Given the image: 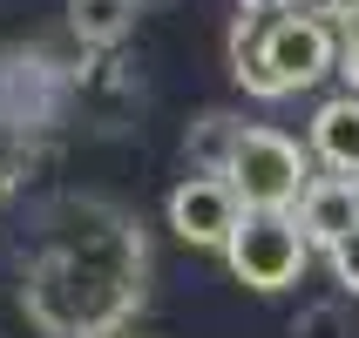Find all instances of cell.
I'll return each mask as SVG.
<instances>
[{
    "mask_svg": "<svg viewBox=\"0 0 359 338\" xmlns=\"http://www.w3.org/2000/svg\"><path fill=\"white\" fill-rule=\"evenodd\" d=\"M224 176L244 197V210H299L305 197V149L278 129H244L231 136V156H224Z\"/></svg>",
    "mask_w": 359,
    "mask_h": 338,
    "instance_id": "cell-2",
    "label": "cell"
},
{
    "mask_svg": "<svg viewBox=\"0 0 359 338\" xmlns=\"http://www.w3.org/2000/svg\"><path fill=\"white\" fill-rule=\"evenodd\" d=\"M339 75L346 88H359V0L339 14Z\"/></svg>",
    "mask_w": 359,
    "mask_h": 338,
    "instance_id": "cell-8",
    "label": "cell"
},
{
    "mask_svg": "<svg viewBox=\"0 0 359 338\" xmlns=\"http://www.w3.org/2000/svg\"><path fill=\"white\" fill-rule=\"evenodd\" d=\"M244 223V197L231 190V176H183L170 190V230L183 244H203V251H224L231 230Z\"/></svg>",
    "mask_w": 359,
    "mask_h": 338,
    "instance_id": "cell-4",
    "label": "cell"
},
{
    "mask_svg": "<svg viewBox=\"0 0 359 338\" xmlns=\"http://www.w3.org/2000/svg\"><path fill=\"white\" fill-rule=\"evenodd\" d=\"M332 68H339L332 27L319 14H292V7H278V20H264V34L238 48V81L251 95H299Z\"/></svg>",
    "mask_w": 359,
    "mask_h": 338,
    "instance_id": "cell-1",
    "label": "cell"
},
{
    "mask_svg": "<svg viewBox=\"0 0 359 338\" xmlns=\"http://www.w3.org/2000/svg\"><path fill=\"white\" fill-rule=\"evenodd\" d=\"M305 251H312V237L299 230L292 210H244V223L231 230V244H224L231 278L251 284V291H285V284H299Z\"/></svg>",
    "mask_w": 359,
    "mask_h": 338,
    "instance_id": "cell-3",
    "label": "cell"
},
{
    "mask_svg": "<svg viewBox=\"0 0 359 338\" xmlns=\"http://www.w3.org/2000/svg\"><path fill=\"white\" fill-rule=\"evenodd\" d=\"M292 217H299V230L312 237V251H332V244L359 223V183L339 176V169H332V176H319V183H305V197H299V210H292Z\"/></svg>",
    "mask_w": 359,
    "mask_h": 338,
    "instance_id": "cell-5",
    "label": "cell"
},
{
    "mask_svg": "<svg viewBox=\"0 0 359 338\" xmlns=\"http://www.w3.org/2000/svg\"><path fill=\"white\" fill-rule=\"evenodd\" d=\"M278 7H292V14H319V20H339L353 0H278Z\"/></svg>",
    "mask_w": 359,
    "mask_h": 338,
    "instance_id": "cell-10",
    "label": "cell"
},
{
    "mask_svg": "<svg viewBox=\"0 0 359 338\" xmlns=\"http://www.w3.org/2000/svg\"><path fill=\"white\" fill-rule=\"evenodd\" d=\"M312 156L339 176H359V88H346L339 101H325L312 115Z\"/></svg>",
    "mask_w": 359,
    "mask_h": 338,
    "instance_id": "cell-6",
    "label": "cell"
},
{
    "mask_svg": "<svg viewBox=\"0 0 359 338\" xmlns=\"http://www.w3.org/2000/svg\"><path fill=\"white\" fill-rule=\"evenodd\" d=\"M353 183H359V176H353Z\"/></svg>",
    "mask_w": 359,
    "mask_h": 338,
    "instance_id": "cell-12",
    "label": "cell"
},
{
    "mask_svg": "<svg viewBox=\"0 0 359 338\" xmlns=\"http://www.w3.org/2000/svg\"><path fill=\"white\" fill-rule=\"evenodd\" d=\"M325 258H332V278H339L346 291H353V298H359V223H353V230H346L339 244H332V251H325Z\"/></svg>",
    "mask_w": 359,
    "mask_h": 338,
    "instance_id": "cell-9",
    "label": "cell"
},
{
    "mask_svg": "<svg viewBox=\"0 0 359 338\" xmlns=\"http://www.w3.org/2000/svg\"><path fill=\"white\" fill-rule=\"evenodd\" d=\"M142 7H170V0H142Z\"/></svg>",
    "mask_w": 359,
    "mask_h": 338,
    "instance_id": "cell-11",
    "label": "cell"
},
{
    "mask_svg": "<svg viewBox=\"0 0 359 338\" xmlns=\"http://www.w3.org/2000/svg\"><path fill=\"white\" fill-rule=\"evenodd\" d=\"M136 14H142V0H68V27L88 48H116L136 27Z\"/></svg>",
    "mask_w": 359,
    "mask_h": 338,
    "instance_id": "cell-7",
    "label": "cell"
}]
</instances>
